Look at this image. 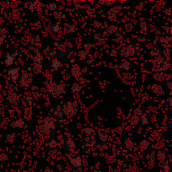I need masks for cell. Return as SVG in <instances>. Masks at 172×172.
<instances>
[{
    "label": "cell",
    "mask_w": 172,
    "mask_h": 172,
    "mask_svg": "<svg viewBox=\"0 0 172 172\" xmlns=\"http://www.w3.org/2000/svg\"><path fill=\"white\" fill-rule=\"evenodd\" d=\"M77 102H72V103H69L67 104L65 107L64 108V113L66 116L71 117L73 115H75V113H77Z\"/></svg>",
    "instance_id": "1"
},
{
    "label": "cell",
    "mask_w": 172,
    "mask_h": 172,
    "mask_svg": "<svg viewBox=\"0 0 172 172\" xmlns=\"http://www.w3.org/2000/svg\"><path fill=\"white\" fill-rule=\"evenodd\" d=\"M34 63L36 65V68H39L41 71L42 69V65H43V55L40 52L36 53L34 56Z\"/></svg>",
    "instance_id": "2"
},
{
    "label": "cell",
    "mask_w": 172,
    "mask_h": 172,
    "mask_svg": "<svg viewBox=\"0 0 172 172\" xmlns=\"http://www.w3.org/2000/svg\"><path fill=\"white\" fill-rule=\"evenodd\" d=\"M9 77L12 78V80L14 82H16V80L18 79V73H19V69L18 68V66H16V67H14V68H11V69H9Z\"/></svg>",
    "instance_id": "3"
},
{
    "label": "cell",
    "mask_w": 172,
    "mask_h": 172,
    "mask_svg": "<svg viewBox=\"0 0 172 172\" xmlns=\"http://www.w3.org/2000/svg\"><path fill=\"white\" fill-rule=\"evenodd\" d=\"M71 163L77 167V169H80L81 166H82V159L80 156H77L75 158H71Z\"/></svg>",
    "instance_id": "4"
},
{
    "label": "cell",
    "mask_w": 172,
    "mask_h": 172,
    "mask_svg": "<svg viewBox=\"0 0 172 172\" xmlns=\"http://www.w3.org/2000/svg\"><path fill=\"white\" fill-rule=\"evenodd\" d=\"M22 79L23 80H25V81H23V82H21V84L23 82H24V84L23 85V87H28V86H30L31 82H32V77H30V76H28L27 74H24L23 77H22Z\"/></svg>",
    "instance_id": "5"
},
{
    "label": "cell",
    "mask_w": 172,
    "mask_h": 172,
    "mask_svg": "<svg viewBox=\"0 0 172 172\" xmlns=\"http://www.w3.org/2000/svg\"><path fill=\"white\" fill-rule=\"evenodd\" d=\"M14 60V56L13 55H7L6 59H5V63L7 65H11Z\"/></svg>",
    "instance_id": "6"
},
{
    "label": "cell",
    "mask_w": 172,
    "mask_h": 172,
    "mask_svg": "<svg viewBox=\"0 0 172 172\" xmlns=\"http://www.w3.org/2000/svg\"><path fill=\"white\" fill-rule=\"evenodd\" d=\"M60 30V26L59 23H55V24H52L50 26V30L52 32H58Z\"/></svg>",
    "instance_id": "7"
},
{
    "label": "cell",
    "mask_w": 172,
    "mask_h": 172,
    "mask_svg": "<svg viewBox=\"0 0 172 172\" xmlns=\"http://www.w3.org/2000/svg\"><path fill=\"white\" fill-rule=\"evenodd\" d=\"M128 67H130V62H129V61H127V60L124 61L123 64L120 65V69H121L122 71H126V70H128Z\"/></svg>",
    "instance_id": "8"
},
{
    "label": "cell",
    "mask_w": 172,
    "mask_h": 172,
    "mask_svg": "<svg viewBox=\"0 0 172 172\" xmlns=\"http://www.w3.org/2000/svg\"><path fill=\"white\" fill-rule=\"evenodd\" d=\"M52 65L55 70H58L61 67V62L58 60H54L52 61Z\"/></svg>",
    "instance_id": "9"
},
{
    "label": "cell",
    "mask_w": 172,
    "mask_h": 172,
    "mask_svg": "<svg viewBox=\"0 0 172 172\" xmlns=\"http://www.w3.org/2000/svg\"><path fill=\"white\" fill-rule=\"evenodd\" d=\"M99 137H100V139H101L102 141H103V142H106L107 140V134L106 132H104V131H102L100 132V134H99Z\"/></svg>",
    "instance_id": "10"
},
{
    "label": "cell",
    "mask_w": 172,
    "mask_h": 172,
    "mask_svg": "<svg viewBox=\"0 0 172 172\" xmlns=\"http://www.w3.org/2000/svg\"><path fill=\"white\" fill-rule=\"evenodd\" d=\"M13 125L14 126V127H17V128H22L23 127V125H24V120L23 119H19V120H16Z\"/></svg>",
    "instance_id": "11"
},
{
    "label": "cell",
    "mask_w": 172,
    "mask_h": 172,
    "mask_svg": "<svg viewBox=\"0 0 172 172\" xmlns=\"http://www.w3.org/2000/svg\"><path fill=\"white\" fill-rule=\"evenodd\" d=\"M9 97H10V99L12 100V102H18V96L15 93V92H12V93H10V95H9Z\"/></svg>",
    "instance_id": "12"
},
{
    "label": "cell",
    "mask_w": 172,
    "mask_h": 172,
    "mask_svg": "<svg viewBox=\"0 0 172 172\" xmlns=\"http://www.w3.org/2000/svg\"><path fill=\"white\" fill-rule=\"evenodd\" d=\"M65 86L64 85H59V86H57L56 87H55V92H58L59 94L60 93H62V92H64V91H65Z\"/></svg>",
    "instance_id": "13"
},
{
    "label": "cell",
    "mask_w": 172,
    "mask_h": 172,
    "mask_svg": "<svg viewBox=\"0 0 172 172\" xmlns=\"http://www.w3.org/2000/svg\"><path fill=\"white\" fill-rule=\"evenodd\" d=\"M101 4H103L105 6H108V5H113L115 4V2H112V1H105V2H100Z\"/></svg>",
    "instance_id": "14"
},
{
    "label": "cell",
    "mask_w": 172,
    "mask_h": 172,
    "mask_svg": "<svg viewBox=\"0 0 172 172\" xmlns=\"http://www.w3.org/2000/svg\"><path fill=\"white\" fill-rule=\"evenodd\" d=\"M84 132H85L87 135H91L92 133L93 132V130H92V129H91V128H87V129H84Z\"/></svg>",
    "instance_id": "15"
},
{
    "label": "cell",
    "mask_w": 172,
    "mask_h": 172,
    "mask_svg": "<svg viewBox=\"0 0 172 172\" xmlns=\"http://www.w3.org/2000/svg\"><path fill=\"white\" fill-rule=\"evenodd\" d=\"M49 9L50 10H55L56 9V4H49Z\"/></svg>",
    "instance_id": "16"
},
{
    "label": "cell",
    "mask_w": 172,
    "mask_h": 172,
    "mask_svg": "<svg viewBox=\"0 0 172 172\" xmlns=\"http://www.w3.org/2000/svg\"><path fill=\"white\" fill-rule=\"evenodd\" d=\"M148 29L149 28V24L147 23H144V24H141V29Z\"/></svg>",
    "instance_id": "17"
},
{
    "label": "cell",
    "mask_w": 172,
    "mask_h": 172,
    "mask_svg": "<svg viewBox=\"0 0 172 172\" xmlns=\"http://www.w3.org/2000/svg\"><path fill=\"white\" fill-rule=\"evenodd\" d=\"M2 113H3V112H2V109H1V107H0V118L2 117Z\"/></svg>",
    "instance_id": "18"
}]
</instances>
